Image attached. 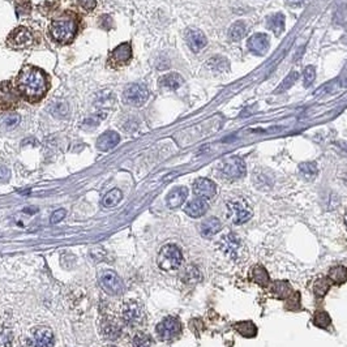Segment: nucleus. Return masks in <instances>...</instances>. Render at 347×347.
Segmentation results:
<instances>
[{"label":"nucleus","mask_w":347,"mask_h":347,"mask_svg":"<svg viewBox=\"0 0 347 347\" xmlns=\"http://www.w3.org/2000/svg\"><path fill=\"white\" fill-rule=\"evenodd\" d=\"M121 197H123V193H121L120 189L114 188V189H111L110 192H108L105 197H103L102 204H103L105 206H107V208H111V206L118 205L119 201L121 200Z\"/></svg>","instance_id":"obj_31"},{"label":"nucleus","mask_w":347,"mask_h":347,"mask_svg":"<svg viewBox=\"0 0 347 347\" xmlns=\"http://www.w3.org/2000/svg\"><path fill=\"white\" fill-rule=\"evenodd\" d=\"M35 40H34V35L28 28H16L14 30H12V33L9 34L8 38H7V43L11 48L14 50H24V48H29L34 45Z\"/></svg>","instance_id":"obj_7"},{"label":"nucleus","mask_w":347,"mask_h":347,"mask_svg":"<svg viewBox=\"0 0 347 347\" xmlns=\"http://www.w3.org/2000/svg\"><path fill=\"white\" fill-rule=\"evenodd\" d=\"M65 217V210L64 209H59V210H57V212H54V214L51 215V223H58V222H60V221L63 220V218Z\"/></svg>","instance_id":"obj_43"},{"label":"nucleus","mask_w":347,"mask_h":347,"mask_svg":"<svg viewBox=\"0 0 347 347\" xmlns=\"http://www.w3.org/2000/svg\"><path fill=\"white\" fill-rule=\"evenodd\" d=\"M20 103V93L16 85L11 81H3L0 84V111L12 110Z\"/></svg>","instance_id":"obj_6"},{"label":"nucleus","mask_w":347,"mask_h":347,"mask_svg":"<svg viewBox=\"0 0 347 347\" xmlns=\"http://www.w3.org/2000/svg\"><path fill=\"white\" fill-rule=\"evenodd\" d=\"M99 283L102 288H105L107 293L113 295H121L124 293V283L120 277L113 270H105L99 274Z\"/></svg>","instance_id":"obj_13"},{"label":"nucleus","mask_w":347,"mask_h":347,"mask_svg":"<svg viewBox=\"0 0 347 347\" xmlns=\"http://www.w3.org/2000/svg\"><path fill=\"white\" fill-rule=\"evenodd\" d=\"M9 176V170L6 166H0V180H7Z\"/></svg>","instance_id":"obj_44"},{"label":"nucleus","mask_w":347,"mask_h":347,"mask_svg":"<svg viewBox=\"0 0 347 347\" xmlns=\"http://www.w3.org/2000/svg\"><path fill=\"white\" fill-rule=\"evenodd\" d=\"M131 59H132V47L128 42L121 43L118 47L114 48L108 55V65L118 69V68L127 65Z\"/></svg>","instance_id":"obj_14"},{"label":"nucleus","mask_w":347,"mask_h":347,"mask_svg":"<svg viewBox=\"0 0 347 347\" xmlns=\"http://www.w3.org/2000/svg\"><path fill=\"white\" fill-rule=\"evenodd\" d=\"M20 115H17V114H8L2 120V125L6 130H12V128L17 127V124H20Z\"/></svg>","instance_id":"obj_36"},{"label":"nucleus","mask_w":347,"mask_h":347,"mask_svg":"<svg viewBox=\"0 0 347 347\" xmlns=\"http://www.w3.org/2000/svg\"><path fill=\"white\" fill-rule=\"evenodd\" d=\"M148 98H149V92H148L147 86L142 84L128 85L123 93V101L127 105L136 106V107L144 105Z\"/></svg>","instance_id":"obj_8"},{"label":"nucleus","mask_w":347,"mask_h":347,"mask_svg":"<svg viewBox=\"0 0 347 347\" xmlns=\"http://www.w3.org/2000/svg\"><path fill=\"white\" fill-rule=\"evenodd\" d=\"M155 333L162 341H170L178 337L181 333V324L176 317L169 316L162 320L157 327H155Z\"/></svg>","instance_id":"obj_9"},{"label":"nucleus","mask_w":347,"mask_h":347,"mask_svg":"<svg viewBox=\"0 0 347 347\" xmlns=\"http://www.w3.org/2000/svg\"><path fill=\"white\" fill-rule=\"evenodd\" d=\"M17 90L30 103L41 101L48 90V79L45 72L34 65H24L16 77Z\"/></svg>","instance_id":"obj_1"},{"label":"nucleus","mask_w":347,"mask_h":347,"mask_svg":"<svg viewBox=\"0 0 347 347\" xmlns=\"http://www.w3.org/2000/svg\"><path fill=\"white\" fill-rule=\"evenodd\" d=\"M106 116H107V114H106V113L96 114V115L92 116V118L86 119V120L84 121L82 127H84V128H96L97 125H99V123H101V121L103 120Z\"/></svg>","instance_id":"obj_37"},{"label":"nucleus","mask_w":347,"mask_h":347,"mask_svg":"<svg viewBox=\"0 0 347 347\" xmlns=\"http://www.w3.org/2000/svg\"><path fill=\"white\" fill-rule=\"evenodd\" d=\"M188 197V189L186 187H176L167 195L166 204L170 209H176Z\"/></svg>","instance_id":"obj_20"},{"label":"nucleus","mask_w":347,"mask_h":347,"mask_svg":"<svg viewBox=\"0 0 347 347\" xmlns=\"http://www.w3.org/2000/svg\"><path fill=\"white\" fill-rule=\"evenodd\" d=\"M246 24L243 23V21H236L234 25L230 28L229 30V38L234 42H238V41L242 40L244 35H246Z\"/></svg>","instance_id":"obj_30"},{"label":"nucleus","mask_w":347,"mask_h":347,"mask_svg":"<svg viewBox=\"0 0 347 347\" xmlns=\"http://www.w3.org/2000/svg\"><path fill=\"white\" fill-rule=\"evenodd\" d=\"M269 30L273 31L276 35H280L283 30H285V16L282 13L271 14L268 19V24H266Z\"/></svg>","instance_id":"obj_26"},{"label":"nucleus","mask_w":347,"mask_h":347,"mask_svg":"<svg viewBox=\"0 0 347 347\" xmlns=\"http://www.w3.org/2000/svg\"><path fill=\"white\" fill-rule=\"evenodd\" d=\"M307 0H287V3L293 7H299L302 4H304Z\"/></svg>","instance_id":"obj_45"},{"label":"nucleus","mask_w":347,"mask_h":347,"mask_svg":"<svg viewBox=\"0 0 347 347\" xmlns=\"http://www.w3.org/2000/svg\"><path fill=\"white\" fill-rule=\"evenodd\" d=\"M111 347H115V346H111Z\"/></svg>","instance_id":"obj_47"},{"label":"nucleus","mask_w":347,"mask_h":347,"mask_svg":"<svg viewBox=\"0 0 347 347\" xmlns=\"http://www.w3.org/2000/svg\"><path fill=\"white\" fill-rule=\"evenodd\" d=\"M344 225H346V229H347V213H346V215H344Z\"/></svg>","instance_id":"obj_46"},{"label":"nucleus","mask_w":347,"mask_h":347,"mask_svg":"<svg viewBox=\"0 0 347 347\" xmlns=\"http://www.w3.org/2000/svg\"><path fill=\"white\" fill-rule=\"evenodd\" d=\"M218 247L223 253L229 256L234 261H239L246 254V247L240 240V238L235 234L223 235L218 242Z\"/></svg>","instance_id":"obj_4"},{"label":"nucleus","mask_w":347,"mask_h":347,"mask_svg":"<svg viewBox=\"0 0 347 347\" xmlns=\"http://www.w3.org/2000/svg\"><path fill=\"white\" fill-rule=\"evenodd\" d=\"M327 278L334 285H343L344 282H347V269L342 265L333 266L327 273Z\"/></svg>","instance_id":"obj_25"},{"label":"nucleus","mask_w":347,"mask_h":347,"mask_svg":"<svg viewBox=\"0 0 347 347\" xmlns=\"http://www.w3.org/2000/svg\"><path fill=\"white\" fill-rule=\"evenodd\" d=\"M208 65H209L212 69H214V71H218V72L229 71V62H227L226 59H223V58H220V57L210 59L209 63H208Z\"/></svg>","instance_id":"obj_35"},{"label":"nucleus","mask_w":347,"mask_h":347,"mask_svg":"<svg viewBox=\"0 0 347 347\" xmlns=\"http://www.w3.org/2000/svg\"><path fill=\"white\" fill-rule=\"evenodd\" d=\"M183 82H184L183 77L179 74H175V72L165 75V76H162L161 79H159V85H161L162 88L170 89V90H175V89H178L179 86H181Z\"/></svg>","instance_id":"obj_22"},{"label":"nucleus","mask_w":347,"mask_h":347,"mask_svg":"<svg viewBox=\"0 0 347 347\" xmlns=\"http://www.w3.org/2000/svg\"><path fill=\"white\" fill-rule=\"evenodd\" d=\"M208 209H209V204H208V201H206L205 198L197 197L187 204L184 212H186L189 217L198 218L201 217V215L205 214V213L208 212Z\"/></svg>","instance_id":"obj_18"},{"label":"nucleus","mask_w":347,"mask_h":347,"mask_svg":"<svg viewBox=\"0 0 347 347\" xmlns=\"http://www.w3.org/2000/svg\"><path fill=\"white\" fill-rule=\"evenodd\" d=\"M251 277L254 283H257L261 287H268L270 283V277H269L268 271L263 265H256L251 271Z\"/></svg>","instance_id":"obj_23"},{"label":"nucleus","mask_w":347,"mask_h":347,"mask_svg":"<svg viewBox=\"0 0 347 347\" xmlns=\"http://www.w3.org/2000/svg\"><path fill=\"white\" fill-rule=\"evenodd\" d=\"M183 263V253L175 244H167L162 247L157 257V264L165 271H172L180 268Z\"/></svg>","instance_id":"obj_3"},{"label":"nucleus","mask_w":347,"mask_h":347,"mask_svg":"<svg viewBox=\"0 0 347 347\" xmlns=\"http://www.w3.org/2000/svg\"><path fill=\"white\" fill-rule=\"evenodd\" d=\"M271 294H273L274 297L278 298V299H288L294 294L293 287L288 285V282H285V281H278L273 285L271 287Z\"/></svg>","instance_id":"obj_24"},{"label":"nucleus","mask_w":347,"mask_h":347,"mask_svg":"<svg viewBox=\"0 0 347 347\" xmlns=\"http://www.w3.org/2000/svg\"><path fill=\"white\" fill-rule=\"evenodd\" d=\"M331 317H329V315L325 312V311H319V312H316L315 314V317H314V324L316 325V326L321 327V329H326L329 325H331Z\"/></svg>","instance_id":"obj_34"},{"label":"nucleus","mask_w":347,"mask_h":347,"mask_svg":"<svg viewBox=\"0 0 347 347\" xmlns=\"http://www.w3.org/2000/svg\"><path fill=\"white\" fill-rule=\"evenodd\" d=\"M79 4L82 9H85L86 12H90L96 8L97 2L96 0H79Z\"/></svg>","instance_id":"obj_42"},{"label":"nucleus","mask_w":347,"mask_h":347,"mask_svg":"<svg viewBox=\"0 0 347 347\" xmlns=\"http://www.w3.org/2000/svg\"><path fill=\"white\" fill-rule=\"evenodd\" d=\"M221 229H222V223L218 218H209L201 225V234L204 236H212L220 232Z\"/></svg>","instance_id":"obj_27"},{"label":"nucleus","mask_w":347,"mask_h":347,"mask_svg":"<svg viewBox=\"0 0 347 347\" xmlns=\"http://www.w3.org/2000/svg\"><path fill=\"white\" fill-rule=\"evenodd\" d=\"M181 278H183V281L186 283H197L198 281L201 280V274L196 266H188V268L183 271Z\"/></svg>","instance_id":"obj_32"},{"label":"nucleus","mask_w":347,"mask_h":347,"mask_svg":"<svg viewBox=\"0 0 347 347\" xmlns=\"http://www.w3.org/2000/svg\"><path fill=\"white\" fill-rule=\"evenodd\" d=\"M152 339L148 334L137 333L133 337V347H150Z\"/></svg>","instance_id":"obj_38"},{"label":"nucleus","mask_w":347,"mask_h":347,"mask_svg":"<svg viewBox=\"0 0 347 347\" xmlns=\"http://www.w3.org/2000/svg\"><path fill=\"white\" fill-rule=\"evenodd\" d=\"M299 171L305 179H314L317 175V165L314 162H305L300 165Z\"/></svg>","instance_id":"obj_33"},{"label":"nucleus","mask_w":347,"mask_h":347,"mask_svg":"<svg viewBox=\"0 0 347 347\" xmlns=\"http://www.w3.org/2000/svg\"><path fill=\"white\" fill-rule=\"evenodd\" d=\"M251 206L248 203L242 198H236V200H231L227 203V218L231 221L235 225H243V223L248 222L252 218Z\"/></svg>","instance_id":"obj_5"},{"label":"nucleus","mask_w":347,"mask_h":347,"mask_svg":"<svg viewBox=\"0 0 347 347\" xmlns=\"http://www.w3.org/2000/svg\"><path fill=\"white\" fill-rule=\"evenodd\" d=\"M315 79H316V69L309 65V67L305 68L304 74H303V84H304L305 88L311 86L312 82L315 81Z\"/></svg>","instance_id":"obj_39"},{"label":"nucleus","mask_w":347,"mask_h":347,"mask_svg":"<svg viewBox=\"0 0 347 347\" xmlns=\"http://www.w3.org/2000/svg\"><path fill=\"white\" fill-rule=\"evenodd\" d=\"M121 317L125 324L135 326V325H140L145 320V311L141 304L130 300L121 307Z\"/></svg>","instance_id":"obj_11"},{"label":"nucleus","mask_w":347,"mask_h":347,"mask_svg":"<svg viewBox=\"0 0 347 347\" xmlns=\"http://www.w3.org/2000/svg\"><path fill=\"white\" fill-rule=\"evenodd\" d=\"M270 46L269 37L264 33H256L251 35L248 40V48L256 55H265Z\"/></svg>","instance_id":"obj_16"},{"label":"nucleus","mask_w":347,"mask_h":347,"mask_svg":"<svg viewBox=\"0 0 347 347\" xmlns=\"http://www.w3.org/2000/svg\"><path fill=\"white\" fill-rule=\"evenodd\" d=\"M333 283L331 282L329 278H325V277H321L319 280H316V282L314 283V293L316 297L319 298H324L326 295V293L331 290V286Z\"/></svg>","instance_id":"obj_29"},{"label":"nucleus","mask_w":347,"mask_h":347,"mask_svg":"<svg viewBox=\"0 0 347 347\" xmlns=\"http://www.w3.org/2000/svg\"><path fill=\"white\" fill-rule=\"evenodd\" d=\"M298 77H299V74H298V72H295V71L291 72V74L287 76V79H286L285 81H283V84L281 85V86H280V88H278V90H277V92H278V93H280V92L286 90V89L290 88L291 85H293L294 82L297 81Z\"/></svg>","instance_id":"obj_40"},{"label":"nucleus","mask_w":347,"mask_h":347,"mask_svg":"<svg viewBox=\"0 0 347 347\" xmlns=\"http://www.w3.org/2000/svg\"><path fill=\"white\" fill-rule=\"evenodd\" d=\"M235 329L239 332L240 336L246 337V338H253L257 334V327L252 321L236 322L235 324Z\"/></svg>","instance_id":"obj_28"},{"label":"nucleus","mask_w":347,"mask_h":347,"mask_svg":"<svg viewBox=\"0 0 347 347\" xmlns=\"http://www.w3.org/2000/svg\"><path fill=\"white\" fill-rule=\"evenodd\" d=\"M103 337L107 339H118L121 334V326L114 320H106L102 324L101 329Z\"/></svg>","instance_id":"obj_21"},{"label":"nucleus","mask_w":347,"mask_h":347,"mask_svg":"<svg viewBox=\"0 0 347 347\" xmlns=\"http://www.w3.org/2000/svg\"><path fill=\"white\" fill-rule=\"evenodd\" d=\"M50 37L58 43L67 45L71 42L79 30V23L76 17L64 16L62 19H57L50 24Z\"/></svg>","instance_id":"obj_2"},{"label":"nucleus","mask_w":347,"mask_h":347,"mask_svg":"<svg viewBox=\"0 0 347 347\" xmlns=\"http://www.w3.org/2000/svg\"><path fill=\"white\" fill-rule=\"evenodd\" d=\"M12 334L7 329H0V347H8L11 343Z\"/></svg>","instance_id":"obj_41"},{"label":"nucleus","mask_w":347,"mask_h":347,"mask_svg":"<svg viewBox=\"0 0 347 347\" xmlns=\"http://www.w3.org/2000/svg\"><path fill=\"white\" fill-rule=\"evenodd\" d=\"M193 193L197 197L209 200V198L214 197L215 193H217V186L210 179L200 178L193 183Z\"/></svg>","instance_id":"obj_15"},{"label":"nucleus","mask_w":347,"mask_h":347,"mask_svg":"<svg viewBox=\"0 0 347 347\" xmlns=\"http://www.w3.org/2000/svg\"><path fill=\"white\" fill-rule=\"evenodd\" d=\"M120 141V136L114 131H107L103 135H101L97 140V148L102 152H108V150L114 149L116 145Z\"/></svg>","instance_id":"obj_19"},{"label":"nucleus","mask_w":347,"mask_h":347,"mask_svg":"<svg viewBox=\"0 0 347 347\" xmlns=\"http://www.w3.org/2000/svg\"><path fill=\"white\" fill-rule=\"evenodd\" d=\"M186 41H187L188 47L191 48L193 52H198V51H201L204 47H205L206 43H208L205 34H204L201 30H197V29H189V30L186 33Z\"/></svg>","instance_id":"obj_17"},{"label":"nucleus","mask_w":347,"mask_h":347,"mask_svg":"<svg viewBox=\"0 0 347 347\" xmlns=\"http://www.w3.org/2000/svg\"><path fill=\"white\" fill-rule=\"evenodd\" d=\"M221 172L229 180H236L246 175V163L239 157H230L222 163Z\"/></svg>","instance_id":"obj_10"},{"label":"nucleus","mask_w":347,"mask_h":347,"mask_svg":"<svg viewBox=\"0 0 347 347\" xmlns=\"http://www.w3.org/2000/svg\"><path fill=\"white\" fill-rule=\"evenodd\" d=\"M29 347H52L54 346V334L47 326L34 327L28 339Z\"/></svg>","instance_id":"obj_12"}]
</instances>
